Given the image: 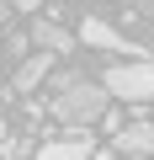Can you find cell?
<instances>
[{
    "label": "cell",
    "instance_id": "4",
    "mask_svg": "<svg viewBox=\"0 0 154 160\" xmlns=\"http://www.w3.org/2000/svg\"><path fill=\"white\" fill-rule=\"evenodd\" d=\"M80 43H91V48H112V53H143V48H138V43H128L117 27H106L101 16H91V22L80 27Z\"/></svg>",
    "mask_w": 154,
    "mask_h": 160
},
{
    "label": "cell",
    "instance_id": "2",
    "mask_svg": "<svg viewBox=\"0 0 154 160\" xmlns=\"http://www.w3.org/2000/svg\"><path fill=\"white\" fill-rule=\"evenodd\" d=\"M106 96H122V102H154V64L149 59H133V64H112L106 69Z\"/></svg>",
    "mask_w": 154,
    "mask_h": 160
},
{
    "label": "cell",
    "instance_id": "5",
    "mask_svg": "<svg viewBox=\"0 0 154 160\" xmlns=\"http://www.w3.org/2000/svg\"><path fill=\"white\" fill-rule=\"evenodd\" d=\"M48 69H53V53H48V48L27 53V59H21V69H16V91H21V96H27V91H37Z\"/></svg>",
    "mask_w": 154,
    "mask_h": 160
},
{
    "label": "cell",
    "instance_id": "8",
    "mask_svg": "<svg viewBox=\"0 0 154 160\" xmlns=\"http://www.w3.org/2000/svg\"><path fill=\"white\" fill-rule=\"evenodd\" d=\"M0 155H6V160H27L32 155V139L27 133H6V139H0Z\"/></svg>",
    "mask_w": 154,
    "mask_h": 160
},
{
    "label": "cell",
    "instance_id": "6",
    "mask_svg": "<svg viewBox=\"0 0 154 160\" xmlns=\"http://www.w3.org/2000/svg\"><path fill=\"white\" fill-rule=\"evenodd\" d=\"M32 43L48 48V53H69V48H74V38H69L53 16H37V22H32Z\"/></svg>",
    "mask_w": 154,
    "mask_h": 160
},
{
    "label": "cell",
    "instance_id": "3",
    "mask_svg": "<svg viewBox=\"0 0 154 160\" xmlns=\"http://www.w3.org/2000/svg\"><path fill=\"white\" fill-rule=\"evenodd\" d=\"M91 149H96V139H91L85 128H69L64 139L37 144V160H91Z\"/></svg>",
    "mask_w": 154,
    "mask_h": 160
},
{
    "label": "cell",
    "instance_id": "10",
    "mask_svg": "<svg viewBox=\"0 0 154 160\" xmlns=\"http://www.w3.org/2000/svg\"><path fill=\"white\" fill-rule=\"evenodd\" d=\"M6 16H11V0H0V27H6Z\"/></svg>",
    "mask_w": 154,
    "mask_h": 160
},
{
    "label": "cell",
    "instance_id": "9",
    "mask_svg": "<svg viewBox=\"0 0 154 160\" xmlns=\"http://www.w3.org/2000/svg\"><path fill=\"white\" fill-rule=\"evenodd\" d=\"M11 11H32V16H37V11H43V0H11Z\"/></svg>",
    "mask_w": 154,
    "mask_h": 160
},
{
    "label": "cell",
    "instance_id": "12",
    "mask_svg": "<svg viewBox=\"0 0 154 160\" xmlns=\"http://www.w3.org/2000/svg\"><path fill=\"white\" fill-rule=\"evenodd\" d=\"M91 160H112V155H96V149H91Z\"/></svg>",
    "mask_w": 154,
    "mask_h": 160
},
{
    "label": "cell",
    "instance_id": "7",
    "mask_svg": "<svg viewBox=\"0 0 154 160\" xmlns=\"http://www.w3.org/2000/svg\"><path fill=\"white\" fill-rule=\"evenodd\" d=\"M112 144H117L122 155H149V149H154V123H143V118H138V123L117 128V139H112Z\"/></svg>",
    "mask_w": 154,
    "mask_h": 160
},
{
    "label": "cell",
    "instance_id": "11",
    "mask_svg": "<svg viewBox=\"0 0 154 160\" xmlns=\"http://www.w3.org/2000/svg\"><path fill=\"white\" fill-rule=\"evenodd\" d=\"M0 139H6V112H0Z\"/></svg>",
    "mask_w": 154,
    "mask_h": 160
},
{
    "label": "cell",
    "instance_id": "1",
    "mask_svg": "<svg viewBox=\"0 0 154 160\" xmlns=\"http://www.w3.org/2000/svg\"><path fill=\"white\" fill-rule=\"evenodd\" d=\"M106 86H85V80H64L58 86V96H53V118L58 123H69V128H85V123H96L101 112H106Z\"/></svg>",
    "mask_w": 154,
    "mask_h": 160
}]
</instances>
